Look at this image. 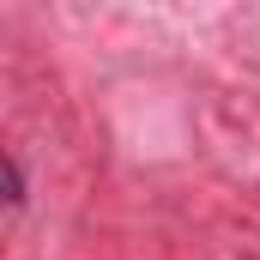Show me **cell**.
<instances>
[{"instance_id": "cell-1", "label": "cell", "mask_w": 260, "mask_h": 260, "mask_svg": "<svg viewBox=\"0 0 260 260\" xmlns=\"http://www.w3.org/2000/svg\"><path fill=\"white\" fill-rule=\"evenodd\" d=\"M24 200H30L24 164H18V151H6V206H12V212H24Z\"/></svg>"}]
</instances>
